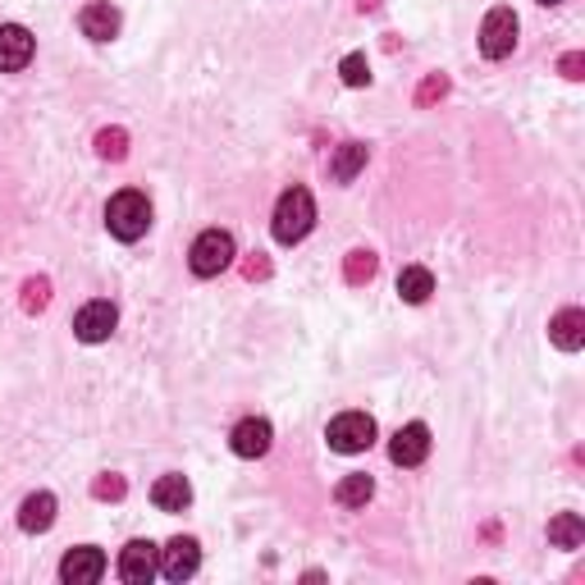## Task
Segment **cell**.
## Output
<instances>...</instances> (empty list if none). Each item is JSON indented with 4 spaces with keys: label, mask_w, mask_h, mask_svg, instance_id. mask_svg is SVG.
<instances>
[{
    "label": "cell",
    "mask_w": 585,
    "mask_h": 585,
    "mask_svg": "<svg viewBox=\"0 0 585 585\" xmlns=\"http://www.w3.org/2000/svg\"><path fill=\"white\" fill-rule=\"evenodd\" d=\"M311 225H316V202H311V192H307V188H289L284 198H279V206H275V220H270L275 243L293 247V243H302V238L311 233Z\"/></svg>",
    "instance_id": "1"
},
{
    "label": "cell",
    "mask_w": 585,
    "mask_h": 585,
    "mask_svg": "<svg viewBox=\"0 0 585 585\" xmlns=\"http://www.w3.org/2000/svg\"><path fill=\"white\" fill-rule=\"evenodd\" d=\"M105 229H111L119 243H138V238L151 229V202H147V192H138V188L115 192L111 206H105Z\"/></svg>",
    "instance_id": "2"
},
{
    "label": "cell",
    "mask_w": 585,
    "mask_h": 585,
    "mask_svg": "<svg viewBox=\"0 0 585 585\" xmlns=\"http://www.w3.org/2000/svg\"><path fill=\"white\" fill-rule=\"evenodd\" d=\"M188 266L198 279H215V275H225L233 266V238L225 229H206L198 233V243H192L188 252Z\"/></svg>",
    "instance_id": "3"
},
{
    "label": "cell",
    "mask_w": 585,
    "mask_h": 585,
    "mask_svg": "<svg viewBox=\"0 0 585 585\" xmlns=\"http://www.w3.org/2000/svg\"><path fill=\"white\" fill-rule=\"evenodd\" d=\"M325 440H330L334 453H366L376 444V417H366V411H343V417L330 421Z\"/></svg>",
    "instance_id": "4"
},
{
    "label": "cell",
    "mask_w": 585,
    "mask_h": 585,
    "mask_svg": "<svg viewBox=\"0 0 585 585\" xmlns=\"http://www.w3.org/2000/svg\"><path fill=\"white\" fill-rule=\"evenodd\" d=\"M517 47V14L508 5H494L481 24V55L485 60H508Z\"/></svg>",
    "instance_id": "5"
},
{
    "label": "cell",
    "mask_w": 585,
    "mask_h": 585,
    "mask_svg": "<svg viewBox=\"0 0 585 585\" xmlns=\"http://www.w3.org/2000/svg\"><path fill=\"white\" fill-rule=\"evenodd\" d=\"M115 325H119V307H115V302H105V297H97V302H88V307H78L74 334L82 343H105L115 334Z\"/></svg>",
    "instance_id": "6"
},
{
    "label": "cell",
    "mask_w": 585,
    "mask_h": 585,
    "mask_svg": "<svg viewBox=\"0 0 585 585\" xmlns=\"http://www.w3.org/2000/svg\"><path fill=\"white\" fill-rule=\"evenodd\" d=\"M156 572H161V549L151 545V539H128V545L119 549V581L147 585Z\"/></svg>",
    "instance_id": "7"
},
{
    "label": "cell",
    "mask_w": 585,
    "mask_h": 585,
    "mask_svg": "<svg viewBox=\"0 0 585 585\" xmlns=\"http://www.w3.org/2000/svg\"><path fill=\"white\" fill-rule=\"evenodd\" d=\"M198 568H202V545L192 535H175L161 549V576L165 581H188V576H198Z\"/></svg>",
    "instance_id": "8"
},
{
    "label": "cell",
    "mask_w": 585,
    "mask_h": 585,
    "mask_svg": "<svg viewBox=\"0 0 585 585\" xmlns=\"http://www.w3.org/2000/svg\"><path fill=\"white\" fill-rule=\"evenodd\" d=\"M105 576V554L97 545H78L60 558V581L64 585H97Z\"/></svg>",
    "instance_id": "9"
},
{
    "label": "cell",
    "mask_w": 585,
    "mask_h": 585,
    "mask_svg": "<svg viewBox=\"0 0 585 585\" xmlns=\"http://www.w3.org/2000/svg\"><path fill=\"white\" fill-rule=\"evenodd\" d=\"M37 51V41L24 24H0V74H18L28 69V60Z\"/></svg>",
    "instance_id": "10"
},
{
    "label": "cell",
    "mask_w": 585,
    "mask_h": 585,
    "mask_svg": "<svg viewBox=\"0 0 585 585\" xmlns=\"http://www.w3.org/2000/svg\"><path fill=\"white\" fill-rule=\"evenodd\" d=\"M389 458H394L398 467H421L430 458V425L425 421H407L394 444H389Z\"/></svg>",
    "instance_id": "11"
},
{
    "label": "cell",
    "mask_w": 585,
    "mask_h": 585,
    "mask_svg": "<svg viewBox=\"0 0 585 585\" xmlns=\"http://www.w3.org/2000/svg\"><path fill=\"white\" fill-rule=\"evenodd\" d=\"M270 440H275L270 421H266V417H247V421H238V425H233L229 448L238 453V458H266V453H270Z\"/></svg>",
    "instance_id": "12"
},
{
    "label": "cell",
    "mask_w": 585,
    "mask_h": 585,
    "mask_svg": "<svg viewBox=\"0 0 585 585\" xmlns=\"http://www.w3.org/2000/svg\"><path fill=\"white\" fill-rule=\"evenodd\" d=\"M78 28L92 41H111V37H119V10L111 5V0H92V5L78 14Z\"/></svg>",
    "instance_id": "13"
},
{
    "label": "cell",
    "mask_w": 585,
    "mask_h": 585,
    "mask_svg": "<svg viewBox=\"0 0 585 585\" xmlns=\"http://www.w3.org/2000/svg\"><path fill=\"white\" fill-rule=\"evenodd\" d=\"M549 339L558 343L562 353H581L585 348V311L581 307H568L549 320Z\"/></svg>",
    "instance_id": "14"
},
{
    "label": "cell",
    "mask_w": 585,
    "mask_h": 585,
    "mask_svg": "<svg viewBox=\"0 0 585 585\" xmlns=\"http://www.w3.org/2000/svg\"><path fill=\"white\" fill-rule=\"evenodd\" d=\"M18 526H24L28 535L51 531V526H55V494H47V489L28 494V498H24V508H18Z\"/></svg>",
    "instance_id": "15"
},
{
    "label": "cell",
    "mask_w": 585,
    "mask_h": 585,
    "mask_svg": "<svg viewBox=\"0 0 585 585\" xmlns=\"http://www.w3.org/2000/svg\"><path fill=\"white\" fill-rule=\"evenodd\" d=\"M151 504H156L161 512H183L188 504H192V485L183 481V475H161L156 485H151Z\"/></svg>",
    "instance_id": "16"
},
{
    "label": "cell",
    "mask_w": 585,
    "mask_h": 585,
    "mask_svg": "<svg viewBox=\"0 0 585 585\" xmlns=\"http://www.w3.org/2000/svg\"><path fill=\"white\" fill-rule=\"evenodd\" d=\"M366 169V142H343L330 156V179L334 183H353Z\"/></svg>",
    "instance_id": "17"
},
{
    "label": "cell",
    "mask_w": 585,
    "mask_h": 585,
    "mask_svg": "<svg viewBox=\"0 0 585 585\" xmlns=\"http://www.w3.org/2000/svg\"><path fill=\"white\" fill-rule=\"evenodd\" d=\"M430 293H435V275H430L425 266H403V270H398V297H403V302L421 307Z\"/></svg>",
    "instance_id": "18"
},
{
    "label": "cell",
    "mask_w": 585,
    "mask_h": 585,
    "mask_svg": "<svg viewBox=\"0 0 585 585\" xmlns=\"http://www.w3.org/2000/svg\"><path fill=\"white\" fill-rule=\"evenodd\" d=\"M371 494H376V481L366 471H353V475H343L339 481V489H334V498L343 508H366L371 504Z\"/></svg>",
    "instance_id": "19"
},
{
    "label": "cell",
    "mask_w": 585,
    "mask_h": 585,
    "mask_svg": "<svg viewBox=\"0 0 585 585\" xmlns=\"http://www.w3.org/2000/svg\"><path fill=\"white\" fill-rule=\"evenodd\" d=\"M549 545L558 549H581L585 545V522L576 512H558L554 522H549Z\"/></svg>",
    "instance_id": "20"
},
{
    "label": "cell",
    "mask_w": 585,
    "mask_h": 585,
    "mask_svg": "<svg viewBox=\"0 0 585 585\" xmlns=\"http://www.w3.org/2000/svg\"><path fill=\"white\" fill-rule=\"evenodd\" d=\"M339 74H343V82H348V88H366V82H371V64H366V55H343V64H339Z\"/></svg>",
    "instance_id": "21"
},
{
    "label": "cell",
    "mask_w": 585,
    "mask_h": 585,
    "mask_svg": "<svg viewBox=\"0 0 585 585\" xmlns=\"http://www.w3.org/2000/svg\"><path fill=\"white\" fill-rule=\"evenodd\" d=\"M97 151L105 161H124L128 156V133H124V128H105V133L97 138Z\"/></svg>",
    "instance_id": "22"
},
{
    "label": "cell",
    "mask_w": 585,
    "mask_h": 585,
    "mask_svg": "<svg viewBox=\"0 0 585 585\" xmlns=\"http://www.w3.org/2000/svg\"><path fill=\"white\" fill-rule=\"evenodd\" d=\"M376 275V252H353L348 256V284H366Z\"/></svg>",
    "instance_id": "23"
},
{
    "label": "cell",
    "mask_w": 585,
    "mask_h": 585,
    "mask_svg": "<svg viewBox=\"0 0 585 585\" xmlns=\"http://www.w3.org/2000/svg\"><path fill=\"white\" fill-rule=\"evenodd\" d=\"M47 297H51L47 279H28V284H24V307L28 311H41V307H47Z\"/></svg>",
    "instance_id": "24"
},
{
    "label": "cell",
    "mask_w": 585,
    "mask_h": 585,
    "mask_svg": "<svg viewBox=\"0 0 585 585\" xmlns=\"http://www.w3.org/2000/svg\"><path fill=\"white\" fill-rule=\"evenodd\" d=\"M92 494L97 498H124V481H119V475H105V481L92 485Z\"/></svg>",
    "instance_id": "25"
},
{
    "label": "cell",
    "mask_w": 585,
    "mask_h": 585,
    "mask_svg": "<svg viewBox=\"0 0 585 585\" xmlns=\"http://www.w3.org/2000/svg\"><path fill=\"white\" fill-rule=\"evenodd\" d=\"M444 88H448V82H444V78H430V82H425V88H421V101H435V97H444Z\"/></svg>",
    "instance_id": "26"
},
{
    "label": "cell",
    "mask_w": 585,
    "mask_h": 585,
    "mask_svg": "<svg viewBox=\"0 0 585 585\" xmlns=\"http://www.w3.org/2000/svg\"><path fill=\"white\" fill-rule=\"evenodd\" d=\"M581 55H562V74H568V78H581Z\"/></svg>",
    "instance_id": "27"
},
{
    "label": "cell",
    "mask_w": 585,
    "mask_h": 585,
    "mask_svg": "<svg viewBox=\"0 0 585 585\" xmlns=\"http://www.w3.org/2000/svg\"><path fill=\"white\" fill-rule=\"evenodd\" d=\"M539 5H558V0H539Z\"/></svg>",
    "instance_id": "28"
}]
</instances>
